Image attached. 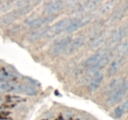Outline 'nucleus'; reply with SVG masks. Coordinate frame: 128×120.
Masks as SVG:
<instances>
[{
  "mask_svg": "<svg viewBox=\"0 0 128 120\" xmlns=\"http://www.w3.org/2000/svg\"><path fill=\"white\" fill-rule=\"evenodd\" d=\"M32 10L33 6L32 4H29L21 8H18L16 10H12L3 15L0 19V22L4 26L10 25L15 22L18 18L30 13L32 11Z\"/></svg>",
  "mask_w": 128,
  "mask_h": 120,
  "instance_id": "1",
  "label": "nucleus"
},
{
  "mask_svg": "<svg viewBox=\"0 0 128 120\" xmlns=\"http://www.w3.org/2000/svg\"><path fill=\"white\" fill-rule=\"evenodd\" d=\"M72 21L73 20L70 18H66L62 19L58 21L53 26L50 27L47 35H48V36H50V37H52V36L61 34L63 31H66L68 28L72 23Z\"/></svg>",
  "mask_w": 128,
  "mask_h": 120,
  "instance_id": "2",
  "label": "nucleus"
},
{
  "mask_svg": "<svg viewBox=\"0 0 128 120\" xmlns=\"http://www.w3.org/2000/svg\"><path fill=\"white\" fill-rule=\"evenodd\" d=\"M93 20V16L91 14L86 15L85 16L80 18L77 20H73L72 23L70 25L68 29L66 30V32L69 34L73 33L76 31H78L79 30H81L84 26H87L88 24H90Z\"/></svg>",
  "mask_w": 128,
  "mask_h": 120,
  "instance_id": "3",
  "label": "nucleus"
},
{
  "mask_svg": "<svg viewBox=\"0 0 128 120\" xmlns=\"http://www.w3.org/2000/svg\"><path fill=\"white\" fill-rule=\"evenodd\" d=\"M65 5H66V2L63 1L56 0V1H49L44 6V12L47 16L56 15L57 12H60L64 8Z\"/></svg>",
  "mask_w": 128,
  "mask_h": 120,
  "instance_id": "4",
  "label": "nucleus"
},
{
  "mask_svg": "<svg viewBox=\"0 0 128 120\" xmlns=\"http://www.w3.org/2000/svg\"><path fill=\"white\" fill-rule=\"evenodd\" d=\"M57 18V15L41 16V17L36 18L32 19L31 21H29L28 22V26L31 28H40L44 25H47L48 24L51 23L54 20H56Z\"/></svg>",
  "mask_w": 128,
  "mask_h": 120,
  "instance_id": "5",
  "label": "nucleus"
},
{
  "mask_svg": "<svg viewBox=\"0 0 128 120\" xmlns=\"http://www.w3.org/2000/svg\"><path fill=\"white\" fill-rule=\"evenodd\" d=\"M128 11V1L122 2L118 8L114 11L108 20L109 24L116 23L118 21L121 20L124 16Z\"/></svg>",
  "mask_w": 128,
  "mask_h": 120,
  "instance_id": "6",
  "label": "nucleus"
},
{
  "mask_svg": "<svg viewBox=\"0 0 128 120\" xmlns=\"http://www.w3.org/2000/svg\"><path fill=\"white\" fill-rule=\"evenodd\" d=\"M126 92L127 91L122 84L119 88L114 90L113 92L110 94V96L107 100V104L111 106L118 103L124 97Z\"/></svg>",
  "mask_w": 128,
  "mask_h": 120,
  "instance_id": "7",
  "label": "nucleus"
},
{
  "mask_svg": "<svg viewBox=\"0 0 128 120\" xmlns=\"http://www.w3.org/2000/svg\"><path fill=\"white\" fill-rule=\"evenodd\" d=\"M128 34V24L123 25L119 28L112 34L110 38V44L111 45H115L121 42Z\"/></svg>",
  "mask_w": 128,
  "mask_h": 120,
  "instance_id": "8",
  "label": "nucleus"
},
{
  "mask_svg": "<svg viewBox=\"0 0 128 120\" xmlns=\"http://www.w3.org/2000/svg\"><path fill=\"white\" fill-rule=\"evenodd\" d=\"M72 39L70 36H67L55 42L51 47V52L54 54H58L66 50L72 41Z\"/></svg>",
  "mask_w": 128,
  "mask_h": 120,
  "instance_id": "9",
  "label": "nucleus"
},
{
  "mask_svg": "<svg viewBox=\"0 0 128 120\" xmlns=\"http://www.w3.org/2000/svg\"><path fill=\"white\" fill-rule=\"evenodd\" d=\"M85 42V38L82 36L78 37L74 40H72L70 43V46H68V49L66 50L67 53L68 54H72L74 53L76 51H78L81 48Z\"/></svg>",
  "mask_w": 128,
  "mask_h": 120,
  "instance_id": "10",
  "label": "nucleus"
},
{
  "mask_svg": "<svg viewBox=\"0 0 128 120\" xmlns=\"http://www.w3.org/2000/svg\"><path fill=\"white\" fill-rule=\"evenodd\" d=\"M104 80V76L101 72H96L94 74L93 77L90 81L89 85V90L91 92H94L97 91L99 88L101 86L102 81Z\"/></svg>",
  "mask_w": 128,
  "mask_h": 120,
  "instance_id": "11",
  "label": "nucleus"
},
{
  "mask_svg": "<svg viewBox=\"0 0 128 120\" xmlns=\"http://www.w3.org/2000/svg\"><path fill=\"white\" fill-rule=\"evenodd\" d=\"M110 61H111V55H110L109 54H107L101 61H99L98 63H96L94 66L90 67V69H89V72L90 73L94 74L100 72V70L104 68L108 64Z\"/></svg>",
  "mask_w": 128,
  "mask_h": 120,
  "instance_id": "12",
  "label": "nucleus"
},
{
  "mask_svg": "<svg viewBox=\"0 0 128 120\" xmlns=\"http://www.w3.org/2000/svg\"><path fill=\"white\" fill-rule=\"evenodd\" d=\"M106 54H107V53H106V51L101 50L100 51L96 52L92 56H90V58H88L85 62V64L90 68L91 67V66L96 64V63H98L100 61H101Z\"/></svg>",
  "mask_w": 128,
  "mask_h": 120,
  "instance_id": "13",
  "label": "nucleus"
},
{
  "mask_svg": "<svg viewBox=\"0 0 128 120\" xmlns=\"http://www.w3.org/2000/svg\"><path fill=\"white\" fill-rule=\"evenodd\" d=\"M123 60L121 58H118L111 62L108 70V74L110 76H114L120 71L123 66Z\"/></svg>",
  "mask_w": 128,
  "mask_h": 120,
  "instance_id": "14",
  "label": "nucleus"
},
{
  "mask_svg": "<svg viewBox=\"0 0 128 120\" xmlns=\"http://www.w3.org/2000/svg\"><path fill=\"white\" fill-rule=\"evenodd\" d=\"M102 1H98V0H92V1H86L84 2L82 5L80 7V11L82 12H89L90 11H93L94 10L97 8Z\"/></svg>",
  "mask_w": 128,
  "mask_h": 120,
  "instance_id": "15",
  "label": "nucleus"
},
{
  "mask_svg": "<svg viewBox=\"0 0 128 120\" xmlns=\"http://www.w3.org/2000/svg\"><path fill=\"white\" fill-rule=\"evenodd\" d=\"M50 27H43L38 29L36 31L31 32L28 36V40L30 42H34L37 40H40L43 36L47 35Z\"/></svg>",
  "mask_w": 128,
  "mask_h": 120,
  "instance_id": "16",
  "label": "nucleus"
},
{
  "mask_svg": "<svg viewBox=\"0 0 128 120\" xmlns=\"http://www.w3.org/2000/svg\"><path fill=\"white\" fill-rule=\"evenodd\" d=\"M107 40V34L106 33L98 35L91 41L90 47L92 49H97L102 46Z\"/></svg>",
  "mask_w": 128,
  "mask_h": 120,
  "instance_id": "17",
  "label": "nucleus"
},
{
  "mask_svg": "<svg viewBox=\"0 0 128 120\" xmlns=\"http://www.w3.org/2000/svg\"><path fill=\"white\" fill-rule=\"evenodd\" d=\"M124 83H122V81L121 79H114L112 80L104 89V91L106 92H112L114 90H117L118 88L122 86Z\"/></svg>",
  "mask_w": 128,
  "mask_h": 120,
  "instance_id": "18",
  "label": "nucleus"
},
{
  "mask_svg": "<svg viewBox=\"0 0 128 120\" xmlns=\"http://www.w3.org/2000/svg\"><path fill=\"white\" fill-rule=\"evenodd\" d=\"M117 2V1H106V2H104V3L101 6V8H100V14L104 15L108 13L110 11H111V10L114 8V7L115 5L116 4Z\"/></svg>",
  "mask_w": 128,
  "mask_h": 120,
  "instance_id": "19",
  "label": "nucleus"
},
{
  "mask_svg": "<svg viewBox=\"0 0 128 120\" xmlns=\"http://www.w3.org/2000/svg\"><path fill=\"white\" fill-rule=\"evenodd\" d=\"M15 90L22 92V93L28 95V96H34L36 94V90L34 88L32 87L30 85H24L16 87Z\"/></svg>",
  "mask_w": 128,
  "mask_h": 120,
  "instance_id": "20",
  "label": "nucleus"
},
{
  "mask_svg": "<svg viewBox=\"0 0 128 120\" xmlns=\"http://www.w3.org/2000/svg\"><path fill=\"white\" fill-rule=\"evenodd\" d=\"M15 6L14 1H0V14L6 13Z\"/></svg>",
  "mask_w": 128,
  "mask_h": 120,
  "instance_id": "21",
  "label": "nucleus"
},
{
  "mask_svg": "<svg viewBox=\"0 0 128 120\" xmlns=\"http://www.w3.org/2000/svg\"><path fill=\"white\" fill-rule=\"evenodd\" d=\"M128 112V100L123 102L121 106L116 108L114 110L115 116L117 118H121L124 114Z\"/></svg>",
  "mask_w": 128,
  "mask_h": 120,
  "instance_id": "22",
  "label": "nucleus"
},
{
  "mask_svg": "<svg viewBox=\"0 0 128 120\" xmlns=\"http://www.w3.org/2000/svg\"><path fill=\"white\" fill-rule=\"evenodd\" d=\"M128 41L121 42L119 46H118L116 49V53L118 54V56L123 54L125 52H128Z\"/></svg>",
  "mask_w": 128,
  "mask_h": 120,
  "instance_id": "23",
  "label": "nucleus"
},
{
  "mask_svg": "<svg viewBox=\"0 0 128 120\" xmlns=\"http://www.w3.org/2000/svg\"><path fill=\"white\" fill-rule=\"evenodd\" d=\"M12 88L11 85L7 82H3V83L0 84V94L4 93L6 91H8Z\"/></svg>",
  "mask_w": 128,
  "mask_h": 120,
  "instance_id": "24",
  "label": "nucleus"
},
{
  "mask_svg": "<svg viewBox=\"0 0 128 120\" xmlns=\"http://www.w3.org/2000/svg\"><path fill=\"white\" fill-rule=\"evenodd\" d=\"M11 77V75L8 72H0V84L3 83L4 81H6Z\"/></svg>",
  "mask_w": 128,
  "mask_h": 120,
  "instance_id": "25",
  "label": "nucleus"
},
{
  "mask_svg": "<svg viewBox=\"0 0 128 120\" xmlns=\"http://www.w3.org/2000/svg\"><path fill=\"white\" fill-rule=\"evenodd\" d=\"M123 86L125 88V89L126 90V91H128V79L125 81V82H124L123 84Z\"/></svg>",
  "mask_w": 128,
  "mask_h": 120,
  "instance_id": "26",
  "label": "nucleus"
},
{
  "mask_svg": "<svg viewBox=\"0 0 128 120\" xmlns=\"http://www.w3.org/2000/svg\"></svg>",
  "mask_w": 128,
  "mask_h": 120,
  "instance_id": "27",
  "label": "nucleus"
}]
</instances>
